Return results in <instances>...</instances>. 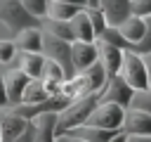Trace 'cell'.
<instances>
[{
  "label": "cell",
  "instance_id": "1",
  "mask_svg": "<svg viewBox=\"0 0 151 142\" xmlns=\"http://www.w3.org/2000/svg\"><path fill=\"white\" fill-rule=\"evenodd\" d=\"M99 104V95H87V97H80V99H73L66 109H61L54 118V133L57 137L83 125L87 121V116L92 114V109Z\"/></svg>",
  "mask_w": 151,
  "mask_h": 142
},
{
  "label": "cell",
  "instance_id": "2",
  "mask_svg": "<svg viewBox=\"0 0 151 142\" xmlns=\"http://www.w3.org/2000/svg\"><path fill=\"white\" fill-rule=\"evenodd\" d=\"M0 26L9 33V38H14L19 31L38 26V21L24 12L19 0H0Z\"/></svg>",
  "mask_w": 151,
  "mask_h": 142
},
{
  "label": "cell",
  "instance_id": "3",
  "mask_svg": "<svg viewBox=\"0 0 151 142\" xmlns=\"http://www.w3.org/2000/svg\"><path fill=\"white\" fill-rule=\"evenodd\" d=\"M118 76L132 88V92H149V80H146V69L139 54H134L132 50L123 52V62H120V71Z\"/></svg>",
  "mask_w": 151,
  "mask_h": 142
},
{
  "label": "cell",
  "instance_id": "4",
  "mask_svg": "<svg viewBox=\"0 0 151 142\" xmlns=\"http://www.w3.org/2000/svg\"><path fill=\"white\" fill-rule=\"evenodd\" d=\"M123 118H125V109L116 106V104H106L99 102L92 114L87 116L85 125L99 128V130H109V133H123Z\"/></svg>",
  "mask_w": 151,
  "mask_h": 142
},
{
  "label": "cell",
  "instance_id": "5",
  "mask_svg": "<svg viewBox=\"0 0 151 142\" xmlns=\"http://www.w3.org/2000/svg\"><path fill=\"white\" fill-rule=\"evenodd\" d=\"M40 54L45 59L59 64L61 71L66 73V80L73 78V69H71V43H64V40H57V38L42 33V50H40Z\"/></svg>",
  "mask_w": 151,
  "mask_h": 142
},
{
  "label": "cell",
  "instance_id": "6",
  "mask_svg": "<svg viewBox=\"0 0 151 142\" xmlns=\"http://www.w3.org/2000/svg\"><path fill=\"white\" fill-rule=\"evenodd\" d=\"M132 97H134L132 88H130L120 76H111V78H106L104 88L99 90V102L116 104V106H120V109H130Z\"/></svg>",
  "mask_w": 151,
  "mask_h": 142
},
{
  "label": "cell",
  "instance_id": "7",
  "mask_svg": "<svg viewBox=\"0 0 151 142\" xmlns=\"http://www.w3.org/2000/svg\"><path fill=\"white\" fill-rule=\"evenodd\" d=\"M28 76H24L17 66H9L2 71V85H5V92H7V106H14L21 102V95L28 85Z\"/></svg>",
  "mask_w": 151,
  "mask_h": 142
},
{
  "label": "cell",
  "instance_id": "8",
  "mask_svg": "<svg viewBox=\"0 0 151 142\" xmlns=\"http://www.w3.org/2000/svg\"><path fill=\"white\" fill-rule=\"evenodd\" d=\"M94 62H97V47H94V43H80V40L71 43V69H73V76L83 73Z\"/></svg>",
  "mask_w": 151,
  "mask_h": 142
},
{
  "label": "cell",
  "instance_id": "9",
  "mask_svg": "<svg viewBox=\"0 0 151 142\" xmlns=\"http://www.w3.org/2000/svg\"><path fill=\"white\" fill-rule=\"evenodd\" d=\"M123 133L132 137H151V116L137 109H125L123 118Z\"/></svg>",
  "mask_w": 151,
  "mask_h": 142
},
{
  "label": "cell",
  "instance_id": "10",
  "mask_svg": "<svg viewBox=\"0 0 151 142\" xmlns=\"http://www.w3.org/2000/svg\"><path fill=\"white\" fill-rule=\"evenodd\" d=\"M97 7L104 14L106 26H111V28H118L130 17V0H99Z\"/></svg>",
  "mask_w": 151,
  "mask_h": 142
},
{
  "label": "cell",
  "instance_id": "11",
  "mask_svg": "<svg viewBox=\"0 0 151 142\" xmlns=\"http://www.w3.org/2000/svg\"><path fill=\"white\" fill-rule=\"evenodd\" d=\"M94 47H97V62L101 64L106 78L118 76V71H120V62H123V50L111 47V45H104V43H97V40H94Z\"/></svg>",
  "mask_w": 151,
  "mask_h": 142
},
{
  "label": "cell",
  "instance_id": "12",
  "mask_svg": "<svg viewBox=\"0 0 151 142\" xmlns=\"http://www.w3.org/2000/svg\"><path fill=\"white\" fill-rule=\"evenodd\" d=\"M31 121H24L21 116H17L12 109H0V133H2V142H14L28 125Z\"/></svg>",
  "mask_w": 151,
  "mask_h": 142
},
{
  "label": "cell",
  "instance_id": "13",
  "mask_svg": "<svg viewBox=\"0 0 151 142\" xmlns=\"http://www.w3.org/2000/svg\"><path fill=\"white\" fill-rule=\"evenodd\" d=\"M12 43H14L17 52H35V54H40V50H42V31H40V26L24 28L12 38Z\"/></svg>",
  "mask_w": 151,
  "mask_h": 142
},
{
  "label": "cell",
  "instance_id": "14",
  "mask_svg": "<svg viewBox=\"0 0 151 142\" xmlns=\"http://www.w3.org/2000/svg\"><path fill=\"white\" fill-rule=\"evenodd\" d=\"M118 133H109V130H99V128H92V125H78L59 137H68V140H80V142H109L111 137H116Z\"/></svg>",
  "mask_w": 151,
  "mask_h": 142
},
{
  "label": "cell",
  "instance_id": "15",
  "mask_svg": "<svg viewBox=\"0 0 151 142\" xmlns=\"http://www.w3.org/2000/svg\"><path fill=\"white\" fill-rule=\"evenodd\" d=\"M17 69L28 76L31 80H40V73H42V64H45V57L42 54H35V52H17Z\"/></svg>",
  "mask_w": 151,
  "mask_h": 142
},
{
  "label": "cell",
  "instance_id": "16",
  "mask_svg": "<svg viewBox=\"0 0 151 142\" xmlns=\"http://www.w3.org/2000/svg\"><path fill=\"white\" fill-rule=\"evenodd\" d=\"M54 118L57 114H42L38 118H33V142H59L57 133H54Z\"/></svg>",
  "mask_w": 151,
  "mask_h": 142
},
{
  "label": "cell",
  "instance_id": "17",
  "mask_svg": "<svg viewBox=\"0 0 151 142\" xmlns=\"http://www.w3.org/2000/svg\"><path fill=\"white\" fill-rule=\"evenodd\" d=\"M144 28H146V19H139V17H127L120 26H118V31H120V36L127 40V45L130 47H134L139 40H142V36H144Z\"/></svg>",
  "mask_w": 151,
  "mask_h": 142
},
{
  "label": "cell",
  "instance_id": "18",
  "mask_svg": "<svg viewBox=\"0 0 151 142\" xmlns=\"http://www.w3.org/2000/svg\"><path fill=\"white\" fill-rule=\"evenodd\" d=\"M68 28H71L73 40H80V43H94V33H92V28H90V21H87L85 9H80V12L68 21Z\"/></svg>",
  "mask_w": 151,
  "mask_h": 142
},
{
  "label": "cell",
  "instance_id": "19",
  "mask_svg": "<svg viewBox=\"0 0 151 142\" xmlns=\"http://www.w3.org/2000/svg\"><path fill=\"white\" fill-rule=\"evenodd\" d=\"M80 9H85V7H73V5H64V2H54V0H50L45 19H54V21H71Z\"/></svg>",
  "mask_w": 151,
  "mask_h": 142
},
{
  "label": "cell",
  "instance_id": "20",
  "mask_svg": "<svg viewBox=\"0 0 151 142\" xmlns=\"http://www.w3.org/2000/svg\"><path fill=\"white\" fill-rule=\"evenodd\" d=\"M45 99H50V95L45 92L42 83H40V80H28V85H26L19 104H40V102H45Z\"/></svg>",
  "mask_w": 151,
  "mask_h": 142
},
{
  "label": "cell",
  "instance_id": "21",
  "mask_svg": "<svg viewBox=\"0 0 151 142\" xmlns=\"http://www.w3.org/2000/svg\"><path fill=\"white\" fill-rule=\"evenodd\" d=\"M97 43H104V45L118 47V50H123V52H125V50H132V47L127 45V40L120 36V31H118V28H111V26H109V28H106L99 38H97Z\"/></svg>",
  "mask_w": 151,
  "mask_h": 142
},
{
  "label": "cell",
  "instance_id": "22",
  "mask_svg": "<svg viewBox=\"0 0 151 142\" xmlns=\"http://www.w3.org/2000/svg\"><path fill=\"white\" fill-rule=\"evenodd\" d=\"M85 14H87V21H90V28H92V33H94V40L109 28L106 26V19H104V14L99 12V7H85Z\"/></svg>",
  "mask_w": 151,
  "mask_h": 142
},
{
  "label": "cell",
  "instance_id": "23",
  "mask_svg": "<svg viewBox=\"0 0 151 142\" xmlns=\"http://www.w3.org/2000/svg\"><path fill=\"white\" fill-rule=\"evenodd\" d=\"M21 2V7H24V12L28 14V17H33L35 21H40V19H45V14H47V5H50V0H19Z\"/></svg>",
  "mask_w": 151,
  "mask_h": 142
},
{
  "label": "cell",
  "instance_id": "24",
  "mask_svg": "<svg viewBox=\"0 0 151 142\" xmlns=\"http://www.w3.org/2000/svg\"><path fill=\"white\" fill-rule=\"evenodd\" d=\"M17 62V47L9 38H0V66H9Z\"/></svg>",
  "mask_w": 151,
  "mask_h": 142
},
{
  "label": "cell",
  "instance_id": "25",
  "mask_svg": "<svg viewBox=\"0 0 151 142\" xmlns=\"http://www.w3.org/2000/svg\"><path fill=\"white\" fill-rule=\"evenodd\" d=\"M132 52H134V54H139V57H144V54H149V52H151V17L146 19L144 36H142V40L132 47Z\"/></svg>",
  "mask_w": 151,
  "mask_h": 142
},
{
  "label": "cell",
  "instance_id": "26",
  "mask_svg": "<svg viewBox=\"0 0 151 142\" xmlns=\"http://www.w3.org/2000/svg\"><path fill=\"white\" fill-rule=\"evenodd\" d=\"M130 109H137V111H144L146 116H151V92H134Z\"/></svg>",
  "mask_w": 151,
  "mask_h": 142
},
{
  "label": "cell",
  "instance_id": "27",
  "mask_svg": "<svg viewBox=\"0 0 151 142\" xmlns=\"http://www.w3.org/2000/svg\"><path fill=\"white\" fill-rule=\"evenodd\" d=\"M130 14L139 19L151 17V0H130Z\"/></svg>",
  "mask_w": 151,
  "mask_h": 142
},
{
  "label": "cell",
  "instance_id": "28",
  "mask_svg": "<svg viewBox=\"0 0 151 142\" xmlns=\"http://www.w3.org/2000/svg\"><path fill=\"white\" fill-rule=\"evenodd\" d=\"M33 135H35V133H33V123H28V125H26V130H24L14 142H33Z\"/></svg>",
  "mask_w": 151,
  "mask_h": 142
},
{
  "label": "cell",
  "instance_id": "29",
  "mask_svg": "<svg viewBox=\"0 0 151 142\" xmlns=\"http://www.w3.org/2000/svg\"><path fill=\"white\" fill-rule=\"evenodd\" d=\"M142 62H144V69H146V80H149V92H151V52L144 54Z\"/></svg>",
  "mask_w": 151,
  "mask_h": 142
},
{
  "label": "cell",
  "instance_id": "30",
  "mask_svg": "<svg viewBox=\"0 0 151 142\" xmlns=\"http://www.w3.org/2000/svg\"><path fill=\"white\" fill-rule=\"evenodd\" d=\"M7 106V92H5V85H2V71H0V109Z\"/></svg>",
  "mask_w": 151,
  "mask_h": 142
},
{
  "label": "cell",
  "instance_id": "31",
  "mask_svg": "<svg viewBox=\"0 0 151 142\" xmlns=\"http://www.w3.org/2000/svg\"><path fill=\"white\" fill-rule=\"evenodd\" d=\"M54 2H64V5H73V7H87L85 0H54Z\"/></svg>",
  "mask_w": 151,
  "mask_h": 142
},
{
  "label": "cell",
  "instance_id": "32",
  "mask_svg": "<svg viewBox=\"0 0 151 142\" xmlns=\"http://www.w3.org/2000/svg\"><path fill=\"white\" fill-rule=\"evenodd\" d=\"M109 142H127V135H125V133H118V135H116V137H111Z\"/></svg>",
  "mask_w": 151,
  "mask_h": 142
},
{
  "label": "cell",
  "instance_id": "33",
  "mask_svg": "<svg viewBox=\"0 0 151 142\" xmlns=\"http://www.w3.org/2000/svg\"><path fill=\"white\" fill-rule=\"evenodd\" d=\"M127 142H151V137H132V135H127Z\"/></svg>",
  "mask_w": 151,
  "mask_h": 142
},
{
  "label": "cell",
  "instance_id": "34",
  "mask_svg": "<svg viewBox=\"0 0 151 142\" xmlns=\"http://www.w3.org/2000/svg\"><path fill=\"white\" fill-rule=\"evenodd\" d=\"M97 2H99V0H85V5H87V7H97Z\"/></svg>",
  "mask_w": 151,
  "mask_h": 142
},
{
  "label": "cell",
  "instance_id": "35",
  "mask_svg": "<svg viewBox=\"0 0 151 142\" xmlns=\"http://www.w3.org/2000/svg\"><path fill=\"white\" fill-rule=\"evenodd\" d=\"M64 140H66V142H80V140H68V137H64Z\"/></svg>",
  "mask_w": 151,
  "mask_h": 142
},
{
  "label": "cell",
  "instance_id": "36",
  "mask_svg": "<svg viewBox=\"0 0 151 142\" xmlns=\"http://www.w3.org/2000/svg\"><path fill=\"white\" fill-rule=\"evenodd\" d=\"M0 142H2V133H0Z\"/></svg>",
  "mask_w": 151,
  "mask_h": 142
}]
</instances>
